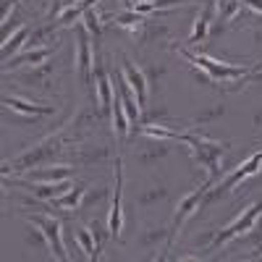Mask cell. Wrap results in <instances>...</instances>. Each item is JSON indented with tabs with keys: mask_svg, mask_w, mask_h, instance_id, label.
I'll list each match as a JSON object with an SVG mask.
<instances>
[{
	"mask_svg": "<svg viewBox=\"0 0 262 262\" xmlns=\"http://www.w3.org/2000/svg\"><path fill=\"white\" fill-rule=\"evenodd\" d=\"M84 27H86V32H90V34H92V37L97 39V34H100V18H97L95 8L84 11Z\"/></svg>",
	"mask_w": 262,
	"mask_h": 262,
	"instance_id": "cell-26",
	"label": "cell"
},
{
	"mask_svg": "<svg viewBox=\"0 0 262 262\" xmlns=\"http://www.w3.org/2000/svg\"><path fill=\"white\" fill-rule=\"evenodd\" d=\"M170 152V147L165 144V139L160 142V144H152V149H144L142 155H139V163H144V165H149V163H155V160H160V158H165Z\"/></svg>",
	"mask_w": 262,
	"mask_h": 262,
	"instance_id": "cell-23",
	"label": "cell"
},
{
	"mask_svg": "<svg viewBox=\"0 0 262 262\" xmlns=\"http://www.w3.org/2000/svg\"><path fill=\"white\" fill-rule=\"evenodd\" d=\"M131 131H139V134H144V137H149V139H168V142H170V139H179V142H181V137H184V134H179V131H170V128H163V126H152V123H149V126H142V128L134 126Z\"/></svg>",
	"mask_w": 262,
	"mask_h": 262,
	"instance_id": "cell-21",
	"label": "cell"
},
{
	"mask_svg": "<svg viewBox=\"0 0 262 262\" xmlns=\"http://www.w3.org/2000/svg\"><path fill=\"white\" fill-rule=\"evenodd\" d=\"M163 236H165V228H149V231L144 233V238H142V242H144L147 247H152V244H158Z\"/></svg>",
	"mask_w": 262,
	"mask_h": 262,
	"instance_id": "cell-28",
	"label": "cell"
},
{
	"mask_svg": "<svg viewBox=\"0 0 262 262\" xmlns=\"http://www.w3.org/2000/svg\"><path fill=\"white\" fill-rule=\"evenodd\" d=\"M3 105L6 107H11V111H16V113H21L27 121L29 118H37V116H48V113H53V105H34V102H29V100H21V97H3Z\"/></svg>",
	"mask_w": 262,
	"mask_h": 262,
	"instance_id": "cell-14",
	"label": "cell"
},
{
	"mask_svg": "<svg viewBox=\"0 0 262 262\" xmlns=\"http://www.w3.org/2000/svg\"><path fill=\"white\" fill-rule=\"evenodd\" d=\"M254 126H262V111L254 113Z\"/></svg>",
	"mask_w": 262,
	"mask_h": 262,
	"instance_id": "cell-31",
	"label": "cell"
},
{
	"mask_svg": "<svg viewBox=\"0 0 262 262\" xmlns=\"http://www.w3.org/2000/svg\"><path fill=\"white\" fill-rule=\"evenodd\" d=\"M50 55H53V48H29V50H24V53H21L18 58H13V60H6L3 71L18 69V66H39V63H45Z\"/></svg>",
	"mask_w": 262,
	"mask_h": 262,
	"instance_id": "cell-15",
	"label": "cell"
},
{
	"mask_svg": "<svg viewBox=\"0 0 262 262\" xmlns=\"http://www.w3.org/2000/svg\"><path fill=\"white\" fill-rule=\"evenodd\" d=\"M74 3H79V0H63V8L66 6H74Z\"/></svg>",
	"mask_w": 262,
	"mask_h": 262,
	"instance_id": "cell-33",
	"label": "cell"
},
{
	"mask_svg": "<svg viewBox=\"0 0 262 262\" xmlns=\"http://www.w3.org/2000/svg\"><path fill=\"white\" fill-rule=\"evenodd\" d=\"M29 181H39V184H58V181H69L71 179V168L69 165H55V168H39V170H29L27 173Z\"/></svg>",
	"mask_w": 262,
	"mask_h": 262,
	"instance_id": "cell-16",
	"label": "cell"
},
{
	"mask_svg": "<svg viewBox=\"0 0 262 262\" xmlns=\"http://www.w3.org/2000/svg\"><path fill=\"white\" fill-rule=\"evenodd\" d=\"M76 244L81 247V252H84L86 259H97V249H100V244H97V238H95L92 228H81V231L76 233Z\"/></svg>",
	"mask_w": 262,
	"mask_h": 262,
	"instance_id": "cell-20",
	"label": "cell"
},
{
	"mask_svg": "<svg viewBox=\"0 0 262 262\" xmlns=\"http://www.w3.org/2000/svg\"><path fill=\"white\" fill-rule=\"evenodd\" d=\"M212 21H215V3H212V0H205V8L196 13V18H194V29L189 34V45H196V42L207 39Z\"/></svg>",
	"mask_w": 262,
	"mask_h": 262,
	"instance_id": "cell-11",
	"label": "cell"
},
{
	"mask_svg": "<svg viewBox=\"0 0 262 262\" xmlns=\"http://www.w3.org/2000/svg\"><path fill=\"white\" fill-rule=\"evenodd\" d=\"M254 76H262V71H259V74H254Z\"/></svg>",
	"mask_w": 262,
	"mask_h": 262,
	"instance_id": "cell-34",
	"label": "cell"
},
{
	"mask_svg": "<svg viewBox=\"0 0 262 262\" xmlns=\"http://www.w3.org/2000/svg\"><path fill=\"white\" fill-rule=\"evenodd\" d=\"M194 69H200L210 81H231V79H242L247 71H252V69H247V66H233V63H226V60H215V58H210V55H194V53H189V50H179Z\"/></svg>",
	"mask_w": 262,
	"mask_h": 262,
	"instance_id": "cell-2",
	"label": "cell"
},
{
	"mask_svg": "<svg viewBox=\"0 0 262 262\" xmlns=\"http://www.w3.org/2000/svg\"><path fill=\"white\" fill-rule=\"evenodd\" d=\"M259 71H262V60H259V63L254 66V69H252V74H259Z\"/></svg>",
	"mask_w": 262,
	"mask_h": 262,
	"instance_id": "cell-32",
	"label": "cell"
},
{
	"mask_svg": "<svg viewBox=\"0 0 262 262\" xmlns=\"http://www.w3.org/2000/svg\"><path fill=\"white\" fill-rule=\"evenodd\" d=\"M76 63H79V76L90 86L95 74V53H92V34L86 32L84 24H76Z\"/></svg>",
	"mask_w": 262,
	"mask_h": 262,
	"instance_id": "cell-6",
	"label": "cell"
},
{
	"mask_svg": "<svg viewBox=\"0 0 262 262\" xmlns=\"http://www.w3.org/2000/svg\"><path fill=\"white\" fill-rule=\"evenodd\" d=\"M84 194H86V189H84L81 184H76V186H71L66 194H60L58 200H53L50 205H55V207H60V210H81Z\"/></svg>",
	"mask_w": 262,
	"mask_h": 262,
	"instance_id": "cell-18",
	"label": "cell"
},
{
	"mask_svg": "<svg viewBox=\"0 0 262 262\" xmlns=\"http://www.w3.org/2000/svg\"><path fill=\"white\" fill-rule=\"evenodd\" d=\"M215 3V21L221 27H226L228 21H233L242 13V0H212Z\"/></svg>",
	"mask_w": 262,
	"mask_h": 262,
	"instance_id": "cell-17",
	"label": "cell"
},
{
	"mask_svg": "<svg viewBox=\"0 0 262 262\" xmlns=\"http://www.w3.org/2000/svg\"><path fill=\"white\" fill-rule=\"evenodd\" d=\"M212 186V179H205V184L200 186V189H194L191 194H186L184 200L179 202V210H176V217H173V226H170V231H168V244H165V249H170V244H173V238H176V233L181 231V226L189 221V217L200 210V205H202V200H205V194H207V189Z\"/></svg>",
	"mask_w": 262,
	"mask_h": 262,
	"instance_id": "cell-5",
	"label": "cell"
},
{
	"mask_svg": "<svg viewBox=\"0 0 262 262\" xmlns=\"http://www.w3.org/2000/svg\"><path fill=\"white\" fill-rule=\"evenodd\" d=\"M123 84L128 86L131 92L137 95V102H139V111L144 113V105H147V86H149V81H147V74H144V69H139V66H134L128 58L123 60Z\"/></svg>",
	"mask_w": 262,
	"mask_h": 262,
	"instance_id": "cell-10",
	"label": "cell"
},
{
	"mask_svg": "<svg viewBox=\"0 0 262 262\" xmlns=\"http://www.w3.org/2000/svg\"><path fill=\"white\" fill-rule=\"evenodd\" d=\"M113 134H118V137H126L128 134V123H131V118H128V113H126V105H123V95H121V86H118V81L113 79Z\"/></svg>",
	"mask_w": 262,
	"mask_h": 262,
	"instance_id": "cell-12",
	"label": "cell"
},
{
	"mask_svg": "<svg viewBox=\"0 0 262 262\" xmlns=\"http://www.w3.org/2000/svg\"><path fill=\"white\" fill-rule=\"evenodd\" d=\"M63 137H55V139H48V142H42L39 147H34V149H29L27 155H21L18 160H16V168L18 170H27V168H37L39 163H48V160H53L58 152L63 149Z\"/></svg>",
	"mask_w": 262,
	"mask_h": 262,
	"instance_id": "cell-7",
	"label": "cell"
},
{
	"mask_svg": "<svg viewBox=\"0 0 262 262\" xmlns=\"http://www.w3.org/2000/svg\"><path fill=\"white\" fill-rule=\"evenodd\" d=\"M181 142L189 147V152L194 155V160L205 165L207 170V179L215 181V176L221 173V158H223V152L228 149V142H217V139H210L205 134H184Z\"/></svg>",
	"mask_w": 262,
	"mask_h": 262,
	"instance_id": "cell-1",
	"label": "cell"
},
{
	"mask_svg": "<svg viewBox=\"0 0 262 262\" xmlns=\"http://www.w3.org/2000/svg\"><path fill=\"white\" fill-rule=\"evenodd\" d=\"M259 215H262V200L254 202V205H249V207H247L242 215H238L231 226H226L221 233H217V236L212 238V244L207 247V252H212V249H217V247H226L231 238H236V236H247V233L257 226Z\"/></svg>",
	"mask_w": 262,
	"mask_h": 262,
	"instance_id": "cell-4",
	"label": "cell"
},
{
	"mask_svg": "<svg viewBox=\"0 0 262 262\" xmlns=\"http://www.w3.org/2000/svg\"><path fill=\"white\" fill-rule=\"evenodd\" d=\"M24 189L29 194H34L39 202H53V200H58L60 194H66L71 189V179L69 181H58V184H39V181H34V184H27Z\"/></svg>",
	"mask_w": 262,
	"mask_h": 262,
	"instance_id": "cell-13",
	"label": "cell"
},
{
	"mask_svg": "<svg viewBox=\"0 0 262 262\" xmlns=\"http://www.w3.org/2000/svg\"><path fill=\"white\" fill-rule=\"evenodd\" d=\"M259 168H262V149H257L254 155H252L249 160H244L242 165H236V168H233V170H231L228 176H226V179H223L221 184H217L215 189L210 186L200 207H207V205H210L212 200H217V196H223L226 191H231V189H233L236 184H242V181H247L249 176H257V173H259Z\"/></svg>",
	"mask_w": 262,
	"mask_h": 262,
	"instance_id": "cell-3",
	"label": "cell"
},
{
	"mask_svg": "<svg viewBox=\"0 0 262 262\" xmlns=\"http://www.w3.org/2000/svg\"><path fill=\"white\" fill-rule=\"evenodd\" d=\"M27 39H29V29L27 27H18L11 37L3 39V58L8 60V55H13L16 50H21V48L27 45Z\"/></svg>",
	"mask_w": 262,
	"mask_h": 262,
	"instance_id": "cell-19",
	"label": "cell"
},
{
	"mask_svg": "<svg viewBox=\"0 0 262 262\" xmlns=\"http://www.w3.org/2000/svg\"><path fill=\"white\" fill-rule=\"evenodd\" d=\"M50 79H53V66L50 63H45V66H32V71H29V76H27V81H32L34 86H48L50 84Z\"/></svg>",
	"mask_w": 262,
	"mask_h": 262,
	"instance_id": "cell-22",
	"label": "cell"
},
{
	"mask_svg": "<svg viewBox=\"0 0 262 262\" xmlns=\"http://www.w3.org/2000/svg\"><path fill=\"white\" fill-rule=\"evenodd\" d=\"M123 160H116V194H113V205H111V215H107V233L113 238H121V226H123V205H121V196H123Z\"/></svg>",
	"mask_w": 262,
	"mask_h": 262,
	"instance_id": "cell-9",
	"label": "cell"
},
{
	"mask_svg": "<svg viewBox=\"0 0 262 262\" xmlns=\"http://www.w3.org/2000/svg\"><path fill=\"white\" fill-rule=\"evenodd\" d=\"M217 116H223V105H212L210 111H202L194 121H196V123H207V121H212V118H217Z\"/></svg>",
	"mask_w": 262,
	"mask_h": 262,
	"instance_id": "cell-27",
	"label": "cell"
},
{
	"mask_svg": "<svg viewBox=\"0 0 262 262\" xmlns=\"http://www.w3.org/2000/svg\"><path fill=\"white\" fill-rule=\"evenodd\" d=\"M29 223L37 226L42 233H45L48 238V249H53V254L58 259H69V254H66V247H63V231H60V223L55 221V217H45V215H32Z\"/></svg>",
	"mask_w": 262,
	"mask_h": 262,
	"instance_id": "cell-8",
	"label": "cell"
},
{
	"mask_svg": "<svg viewBox=\"0 0 262 262\" xmlns=\"http://www.w3.org/2000/svg\"><path fill=\"white\" fill-rule=\"evenodd\" d=\"M259 249H262V242H259Z\"/></svg>",
	"mask_w": 262,
	"mask_h": 262,
	"instance_id": "cell-35",
	"label": "cell"
},
{
	"mask_svg": "<svg viewBox=\"0 0 262 262\" xmlns=\"http://www.w3.org/2000/svg\"><path fill=\"white\" fill-rule=\"evenodd\" d=\"M107 149L105 147H95V149H81L76 155V163H92V160H105Z\"/></svg>",
	"mask_w": 262,
	"mask_h": 262,
	"instance_id": "cell-25",
	"label": "cell"
},
{
	"mask_svg": "<svg viewBox=\"0 0 262 262\" xmlns=\"http://www.w3.org/2000/svg\"><path fill=\"white\" fill-rule=\"evenodd\" d=\"M242 3H247L249 8H254L257 13H262V0H242Z\"/></svg>",
	"mask_w": 262,
	"mask_h": 262,
	"instance_id": "cell-29",
	"label": "cell"
},
{
	"mask_svg": "<svg viewBox=\"0 0 262 262\" xmlns=\"http://www.w3.org/2000/svg\"><path fill=\"white\" fill-rule=\"evenodd\" d=\"M165 194H168V189L152 186V189H147V191H142V194L137 196V202H139V205H152V202H158V200H165Z\"/></svg>",
	"mask_w": 262,
	"mask_h": 262,
	"instance_id": "cell-24",
	"label": "cell"
},
{
	"mask_svg": "<svg viewBox=\"0 0 262 262\" xmlns=\"http://www.w3.org/2000/svg\"><path fill=\"white\" fill-rule=\"evenodd\" d=\"M254 39H257L259 45H262V27H257V29H254Z\"/></svg>",
	"mask_w": 262,
	"mask_h": 262,
	"instance_id": "cell-30",
	"label": "cell"
}]
</instances>
